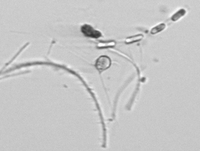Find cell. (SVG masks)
Wrapping results in <instances>:
<instances>
[{
	"instance_id": "cell-1",
	"label": "cell",
	"mask_w": 200,
	"mask_h": 151,
	"mask_svg": "<svg viewBox=\"0 0 200 151\" xmlns=\"http://www.w3.org/2000/svg\"><path fill=\"white\" fill-rule=\"evenodd\" d=\"M111 65V60L109 57L106 56H101L98 58L95 64L96 68L100 72L108 69Z\"/></svg>"
},
{
	"instance_id": "cell-2",
	"label": "cell",
	"mask_w": 200,
	"mask_h": 151,
	"mask_svg": "<svg viewBox=\"0 0 200 151\" xmlns=\"http://www.w3.org/2000/svg\"><path fill=\"white\" fill-rule=\"evenodd\" d=\"M81 30L84 36L93 38H98L102 36V34L98 30L94 29L91 26L85 24L81 27Z\"/></svg>"
},
{
	"instance_id": "cell-3",
	"label": "cell",
	"mask_w": 200,
	"mask_h": 151,
	"mask_svg": "<svg viewBox=\"0 0 200 151\" xmlns=\"http://www.w3.org/2000/svg\"><path fill=\"white\" fill-rule=\"evenodd\" d=\"M142 38H143V36L142 34L130 36L126 39L125 43L126 44H131V43H133V42H139L142 39Z\"/></svg>"
},
{
	"instance_id": "cell-4",
	"label": "cell",
	"mask_w": 200,
	"mask_h": 151,
	"mask_svg": "<svg viewBox=\"0 0 200 151\" xmlns=\"http://www.w3.org/2000/svg\"><path fill=\"white\" fill-rule=\"evenodd\" d=\"M186 13V11L184 9H181L179 11H178V12L176 13L172 17V19L173 21H176L178 19H179L180 18L182 17L183 16L185 15Z\"/></svg>"
},
{
	"instance_id": "cell-5",
	"label": "cell",
	"mask_w": 200,
	"mask_h": 151,
	"mask_svg": "<svg viewBox=\"0 0 200 151\" xmlns=\"http://www.w3.org/2000/svg\"><path fill=\"white\" fill-rule=\"evenodd\" d=\"M165 28V24L162 23V24H159L152 29L151 33L152 34H157V33H159V32L161 31L162 30H163Z\"/></svg>"
}]
</instances>
